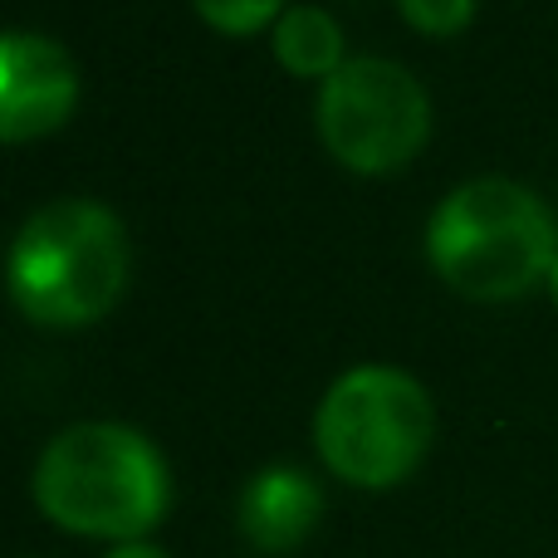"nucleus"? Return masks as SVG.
Masks as SVG:
<instances>
[{"instance_id": "nucleus-10", "label": "nucleus", "mask_w": 558, "mask_h": 558, "mask_svg": "<svg viewBox=\"0 0 558 558\" xmlns=\"http://www.w3.org/2000/svg\"><path fill=\"white\" fill-rule=\"evenodd\" d=\"M397 5H402L407 25L422 29V35H436V39L461 35L475 15V0H397Z\"/></svg>"}, {"instance_id": "nucleus-5", "label": "nucleus", "mask_w": 558, "mask_h": 558, "mask_svg": "<svg viewBox=\"0 0 558 558\" xmlns=\"http://www.w3.org/2000/svg\"><path fill=\"white\" fill-rule=\"evenodd\" d=\"M432 133V98L402 64L357 54L318 88V137L353 172L412 162Z\"/></svg>"}, {"instance_id": "nucleus-2", "label": "nucleus", "mask_w": 558, "mask_h": 558, "mask_svg": "<svg viewBox=\"0 0 558 558\" xmlns=\"http://www.w3.org/2000/svg\"><path fill=\"white\" fill-rule=\"evenodd\" d=\"M426 260L465 299L500 304L530 294L558 260L554 216L510 177L461 182L426 226Z\"/></svg>"}, {"instance_id": "nucleus-11", "label": "nucleus", "mask_w": 558, "mask_h": 558, "mask_svg": "<svg viewBox=\"0 0 558 558\" xmlns=\"http://www.w3.org/2000/svg\"><path fill=\"white\" fill-rule=\"evenodd\" d=\"M108 558H172V554H162L157 544H143V539H137V544H118V549L108 554Z\"/></svg>"}, {"instance_id": "nucleus-1", "label": "nucleus", "mask_w": 558, "mask_h": 558, "mask_svg": "<svg viewBox=\"0 0 558 558\" xmlns=\"http://www.w3.org/2000/svg\"><path fill=\"white\" fill-rule=\"evenodd\" d=\"M167 461L143 432L118 422H78L45 446L35 465V505L69 534L137 544L167 514Z\"/></svg>"}, {"instance_id": "nucleus-7", "label": "nucleus", "mask_w": 558, "mask_h": 558, "mask_svg": "<svg viewBox=\"0 0 558 558\" xmlns=\"http://www.w3.org/2000/svg\"><path fill=\"white\" fill-rule=\"evenodd\" d=\"M324 514V490L294 465H270L260 471L235 500V524L245 544L260 554H289L308 539V530Z\"/></svg>"}, {"instance_id": "nucleus-3", "label": "nucleus", "mask_w": 558, "mask_h": 558, "mask_svg": "<svg viewBox=\"0 0 558 558\" xmlns=\"http://www.w3.org/2000/svg\"><path fill=\"white\" fill-rule=\"evenodd\" d=\"M128 284V235L98 202H49L10 245V299L29 324L84 328L118 304Z\"/></svg>"}, {"instance_id": "nucleus-8", "label": "nucleus", "mask_w": 558, "mask_h": 558, "mask_svg": "<svg viewBox=\"0 0 558 558\" xmlns=\"http://www.w3.org/2000/svg\"><path fill=\"white\" fill-rule=\"evenodd\" d=\"M275 59L294 78H333L343 59V29L314 5H294L275 20Z\"/></svg>"}, {"instance_id": "nucleus-9", "label": "nucleus", "mask_w": 558, "mask_h": 558, "mask_svg": "<svg viewBox=\"0 0 558 558\" xmlns=\"http://www.w3.org/2000/svg\"><path fill=\"white\" fill-rule=\"evenodd\" d=\"M192 5H196V15L211 29H221V35H255V29L270 25L284 0H192Z\"/></svg>"}, {"instance_id": "nucleus-12", "label": "nucleus", "mask_w": 558, "mask_h": 558, "mask_svg": "<svg viewBox=\"0 0 558 558\" xmlns=\"http://www.w3.org/2000/svg\"><path fill=\"white\" fill-rule=\"evenodd\" d=\"M549 294H554V304H558V260H554V270H549Z\"/></svg>"}, {"instance_id": "nucleus-6", "label": "nucleus", "mask_w": 558, "mask_h": 558, "mask_svg": "<svg viewBox=\"0 0 558 558\" xmlns=\"http://www.w3.org/2000/svg\"><path fill=\"white\" fill-rule=\"evenodd\" d=\"M78 69L64 45L35 29H10L0 39V133L5 143L45 137L74 113Z\"/></svg>"}, {"instance_id": "nucleus-4", "label": "nucleus", "mask_w": 558, "mask_h": 558, "mask_svg": "<svg viewBox=\"0 0 558 558\" xmlns=\"http://www.w3.org/2000/svg\"><path fill=\"white\" fill-rule=\"evenodd\" d=\"M436 432L426 387L402 367H348L314 412V446L348 485L387 490L422 465Z\"/></svg>"}]
</instances>
